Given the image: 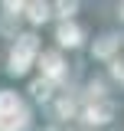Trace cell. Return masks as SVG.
Returning a JSON list of instances; mask_svg holds the SVG:
<instances>
[{"label": "cell", "instance_id": "obj_1", "mask_svg": "<svg viewBox=\"0 0 124 131\" xmlns=\"http://www.w3.org/2000/svg\"><path fill=\"white\" fill-rule=\"evenodd\" d=\"M36 56V36H20V43H16L13 56H10V72L13 75H20V72H26L30 69V59Z\"/></svg>", "mask_w": 124, "mask_h": 131}, {"label": "cell", "instance_id": "obj_2", "mask_svg": "<svg viewBox=\"0 0 124 131\" xmlns=\"http://www.w3.org/2000/svg\"><path fill=\"white\" fill-rule=\"evenodd\" d=\"M16 118V115H23V105L16 102V95H10V92H0V125H3V118Z\"/></svg>", "mask_w": 124, "mask_h": 131}, {"label": "cell", "instance_id": "obj_3", "mask_svg": "<svg viewBox=\"0 0 124 131\" xmlns=\"http://www.w3.org/2000/svg\"><path fill=\"white\" fill-rule=\"evenodd\" d=\"M111 115H114V105L111 102H98V105L88 108V121L92 125H105V121H111Z\"/></svg>", "mask_w": 124, "mask_h": 131}, {"label": "cell", "instance_id": "obj_4", "mask_svg": "<svg viewBox=\"0 0 124 131\" xmlns=\"http://www.w3.org/2000/svg\"><path fill=\"white\" fill-rule=\"evenodd\" d=\"M59 43L62 46H78V43H82V33H78L72 23H65V26L59 30Z\"/></svg>", "mask_w": 124, "mask_h": 131}, {"label": "cell", "instance_id": "obj_5", "mask_svg": "<svg viewBox=\"0 0 124 131\" xmlns=\"http://www.w3.org/2000/svg\"><path fill=\"white\" fill-rule=\"evenodd\" d=\"M114 49H118V39H114V36H101V39L95 43V56H111Z\"/></svg>", "mask_w": 124, "mask_h": 131}, {"label": "cell", "instance_id": "obj_6", "mask_svg": "<svg viewBox=\"0 0 124 131\" xmlns=\"http://www.w3.org/2000/svg\"><path fill=\"white\" fill-rule=\"evenodd\" d=\"M43 69H46V75H59L62 72V59L56 52H46V56H43Z\"/></svg>", "mask_w": 124, "mask_h": 131}, {"label": "cell", "instance_id": "obj_7", "mask_svg": "<svg viewBox=\"0 0 124 131\" xmlns=\"http://www.w3.org/2000/svg\"><path fill=\"white\" fill-rule=\"evenodd\" d=\"M46 16H49V7H46V3H33V7H30V20H33V23H43Z\"/></svg>", "mask_w": 124, "mask_h": 131}, {"label": "cell", "instance_id": "obj_8", "mask_svg": "<svg viewBox=\"0 0 124 131\" xmlns=\"http://www.w3.org/2000/svg\"><path fill=\"white\" fill-rule=\"evenodd\" d=\"M33 92H36L39 98H46V95H49V85H46V82H36V85H33Z\"/></svg>", "mask_w": 124, "mask_h": 131}, {"label": "cell", "instance_id": "obj_9", "mask_svg": "<svg viewBox=\"0 0 124 131\" xmlns=\"http://www.w3.org/2000/svg\"><path fill=\"white\" fill-rule=\"evenodd\" d=\"M59 115H72V102H69V98L59 102Z\"/></svg>", "mask_w": 124, "mask_h": 131}, {"label": "cell", "instance_id": "obj_10", "mask_svg": "<svg viewBox=\"0 0 124 131\" xmlns=\"http://www.w3.org/2000/svg\"><path fill=\"white\" fill-rule=\"evenodd\" d=\"M59 10H62V16H69V13H75V3H59Z\"/></svg>", "mask_w": 124, "mask_h": 131}, {"label": "cell", "instance_id": "obj_11", "mask_svg": "<svg viewBox=\"0 0 124 131\" xmlns=\"http://www.w3.org/2000/svg\"><path fill=\"white\" fill-rule=\"evenodd\" d=\"M114 75H118V79H121V82H124V66H121V62L114 66Z\"/></svg>", "mask_w": 124, "mask_h": 131}, {"label": "cell", "instance_id": "obj_12", "mask_svg": "<svg viewBox=\"0 0 124 131\" xmlns=\"http://www.w3.org/2000/svg\"><path fill=\"white\" fill-rule=\"evenodd\" d=\"M121 16H124V7H121Z\"/></svg>", "mask_w": 124, "mask_h": 131}]
</instances>
